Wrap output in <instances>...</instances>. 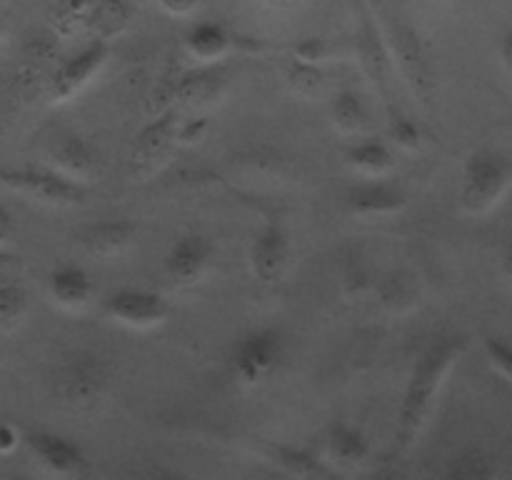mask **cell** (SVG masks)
<instances>
[{
    "label": "cell",
    "mask_w": 512,
    "mask_h": 480,
    "mask_svg": "<svg viewBox=\"0 0 512 480\" xmlns=\"http://www.w3.org/2000/svg\"><path fill=\"white\" fill-rule=\"evenodd\" d=\"M463 348L465 338L460 335H440L418 355L413 370H410L403 400H400L398 425H395V453H405L420 435L430 408L443 388L445 375L450 373Z\"/></svg>",
    "instance_id": "cell-1"
},
{
    "label": "cell",
    "mask_w": 512,
    "mask_h": 480,
    "mask_svg": "<svg viewBox=\"0 0 512 480\" xmlns=\"http://www.w3.org/2000/svg\"><path fill=\"white\" fill-rule=\"evenodd\" d=\"M113 378V360L93 350H73L55 368V395L70 408H90L108 393Z\"/></svg>",
    "instance_id": "cell-2"
},
{
    "label": "cell",
    "mask_w": 512,
    "mask_h": 480,
    "mask_svg": "<svg viewBox=\"0 0 512 480\" xmlns=\"http://www.w3.org/2000/svg\"><path fill=\"white\" fill-rule=\"evenodd\" d=\"M288 340L273 325L250 328L240 335L230 350V368L233 375L245 385H260L273 378L285 363Z\"/></svg>",
    "instance_id": "cell-3"
},
{
    "label": "cell",
    "mask_w": 512,
    "mask_h": 480,
    "mask_svg": "<svg viewBox=\"0 0 512 480\" xmlns=\"http://www.w3.org/2000/svg\"><path fill=\"white\" fill-rule=\"evenodd\" d=\"M512 183V160L493 148H483L465 160L460 200L470 213L493 208Z\"/></svg>",
    "instance_id": "cell-4"
},
{
    "label": "cell",
    "mask_w": 512,
    "mask_h": 480,
    "mask_svg": "<svg viewBox=\"0 0 512 480\" xmlns=\"http://www.w3.org/2000/svg\"><path fill=\"white\" fill-rule=\"evenodd\" d=\"M385 45L413 95H418L423 103H430L435 90V70L420 35L403 20H393L388 25Z\"/></svg>",
    "instance_id": "cell-5"
},
{
    "label": "cell",
    "mask_w": 512,
    "mask_h": 480,
    "mask_svg": "<svg viewBox=\"0 0 512 480\" xmlns=\"http://www.w3.org/2000/svg\"><path fill=\"white\" fill-rule=\"evenodd\" d=\"M3 185L8 188L28 193L33 198L45 200V203L70 205L80 203L85 198V188L80 180L70 178V175L60 173V170L50 168H18V170H3L0 173Z\"/></svg>",
    "instance_id": "cell-6"
},
{
    "label": "cell",
    "mask_w": 512,
    "mask_h": 480,
    "mask_svg": "<svg viewBox=\"0 0 512 480\" xmlns=\"http://www.w3.org/2000/svg\"><path fill=\"white\" fill-rule=\"evenodd\" d=\"M23 443L28 445L30 455L50 473L65 475V478H83L90 473V460L85 450L65 435L53 433V430H30L25 433Z\"/></svg>",
    "instance_id": "cell-7"
},
{
    "label": "cell",
    "mask_w": 512,
    "mask_h": 480,
    "mask_svg": "<svg viewBox=\"0 0 512 480\" xmlns=\"http://www.w3.org/2000/svg\"><path fill=\"white\" fill-rule=\"evenodd\" d=\"M103 313L133 328H150L170 315V303L155 290L118 288L103 300Z\"/></svg>",
    "instance_id": "cell-8"
},
{
    "label": "cell",
    "mask_w": 512,
    "mask_h": 480,
    "mask_svg": "<svg viewBox=\"0 0 512 480\" xmlns=\"http://www.w3.org/2000/svg\"><path fill=\"white\" fill-rule=\"evenodd\" d=\"M108 53V43L105 40H95V43L85 45L78 53L65 58L58 65V70H55L53 83H50V98H53V103H63L70 95L78 93L103 68L105 60H108Z\"/></svg>",
    "instance_id": "cell-9"
},
{
    "label": "cell",
    "mask_w": 512,
    "mask_h": 480,
    "mask_svg": "<svg viewBox=\"0 0 512 480\" xmlns=\"http://www.w3.org/2000/svg\"><path fill=\"white\" fill-rule=\"evenodd\" d=\"M213 253V240H210L208 235H180V238L170 245L168 255H165V273L170 275V280H175V283L180 285L195 283L210 265Z\"/></svg>",
    "instance_id": "cell-10"
},
{
    "label": "cell",
    "mask_w": 512,
    "mask_h": 480,
    "mask_svg": "<svg viewBox=\"0 0 512 480\" xmlns=\"http://www.w3.org/2000/svg\"><path fill=\"white\" fill-rule=\"evenodd\" d=\"M290 255V238L280 223H270L250 245V268L260 283H275L283 275Z\"/></svg>",
    "instance_id": "cell-11"
},
{
    "label": "cell",
    "mask_w": 512,
    "mask_h": 480,
    "mask_svg": "<svg viewBox=\"0 0 512 480\" xmlns=\"http://www.w3.org/2000/svg\"><path fill=\"white\" fill-rule=\"evenodd\" d=\"M405 203H408V198H405L403 188H398L395 183H383V180L358 183L345 193V208L360 218L400 213Z\"/></svg>",
    "instance_id": "cell-12"
},
{
    "label": "cell",
    "mask_w": 512,
    "mask_h": 480,
    "mask_svg": "<svg viewBox=\"0 0 512 480\" xmlns=\"http://www.w3.org/2000/svg\"><path fill=\"white\" fill-rule=\"evenodd\" d=\"M135 233H138V228L130 220L105 218L85 225L78 233V243L93 255H113L118 250L128 248L133 243Z\"/></svg>",
    "instance_id": "cell-13"
},
{
    "label": "cell",
    "mask_w": 512,
    "mask_h": 480,
    "mask_svg": "<svg viewBox=\"0 0 512 480\" xmlns=\"http://www.w3.org/2000/svg\"><path fill=\"white\" fill-rule=\"evenodd\" d=\"M53 163L58 165L60 173L70 175L75 180H85L90 175L98 173L100 168V153L80 135H65V138L55 140L53 150Z\"/></svg>",
    "instance_id": "cell-14"
},
{
    "label": "cell",
    "mask_w": 512,
    "mask_h": 480,
    "mask_svg": "<svg viewBox=\"0 0 512 480\" xmlns=\"http://www.w3.org/2000/svg\"><path fill=\"white\" fill-rule=\"evenodd\" d=\"M48 288L50 295H53L60 305H68V308L88 305L95 293L93 278H90L88 270L80 268V265H60V268H55L53 273L48 275Z\"/></svg>",
    "instance_id": "cell-15"
},
{
    "label": "cell",
    "mask_w": 512,
    "mask_h": 480,
    "mask_svg": "<svg viewBox=\"0 0 512 480\" xmlns=\"http://www.w3.org/2000/svg\"><path fill=\"white\" fill-rule=\"evenodd\" d=\"M358 55L365 75L375 83L383 98H388L390 90V53L385 40L375 33L370 25H365L358 38Z\"/></svg>",
    "instance_id": "cell-16"
},
{
    "label": "cell",
    "mask_w": 512,
    "mask_h": 480,
    "mask_svg": "<svg viewBox=\"0 0 512 480\" xmlns=\"http://www.w3.org/2000/svg\"><path fill=\"white\" fill-rule=\"evenodd\" d=\"M328 453L338 463H363L370 455V443L363 430L350 423H335L328 433Z\"/></svg>",
    "instance_id": "cell-17"
},
{
    "label": "cell",
    "mask_w": 512,
    "mask_h": 480,
    "mask_svg": "<svg viewBox=\"0 0 512 480\" xmlns=\"http://www.w3.org/2000/svg\"><path fill=\"white\" fill-rule=\"evenodd\" d=\"M348 163L368 175H380L393 168V153L388 145L378 138L360 140L348 148Z\"/></svg>",
    "instance_id": "cell-18"
},
{
    "label": "cell",
    "mask_w": 512,
    "mask_h": 480,
    "mask_svg": "<svg viewBox=\"0 0 512 480\" xmlns=\"http://www.w3.org/2000/svg\"><path fill=\"white\" fill-rule=\"evenodd\" d=\"M185 45L193 55L203 60H215L230 48V38L223 25L218 23H200L185 35Z\"/></svg>",
    "instance_id": "cell-19"
},
{
    "label": "cell",
    "mask_w": 512,
    "mask_h": 480,
    "mask_svg": "<svg viewBox=\"0 0 512 480\" xmlns=\"http://www.w3.org/2000/svg\"><path fill=\"white\" fill-rule=\"evenodd\" d=\"M175 115H165L163 120L153 123L150 128H145L138 138V148H135V155H138L140 163H150L158 155H163V150L168 148L170 140H175Z\"/></svg>",
    "instance_id": "cell-20"
},
{
    "label": "cell",
    "mask_w": 512,
    "mask_h": 480,
    "mask_svg": "<svg viewBox=\"0 0 512 480\" xmlns=\"http://www.w3.org/2000/svg\"><path fill=\"white\" fill-rule=\"evenodd\" d=\"M333 120L338 128L348 130V133H358V130L368 128L370 115L363 98L355 90H343L333 100Z\"/></svg>",
    "instance_id": "cell-21"
},
{
    "label": "cell",
    "mask_w": 512,
    "mask_h": 480,
    "mask_svg": "<svg viewBox=\"0 0 512 480\" xmlns=\"http://www.w3.org/2000/svg\"><path fill=\"white\" fill-rule=\"evenodd\" d=\"M490 475H495V465L490 460V455L480 448H468L450 460L448 478L483 480L490 478Z\"/></svg>",
    "instance_id": "cell-22"
},
{
    "label": "cell",
    "mask_w": 512,
    "mask_h": 480,
    "mask_svg": "<svg viewBox=\"0 0 512 480\" xmlns=\"http://www.w3.org/2000/svg\"><path fill=\"white\" fill-rule=\"evenodd\" d=\"M270 458H273V463L283 465L288 473H295V475H323L325 473V470L320 468L318 458H313L308 450L293 448V445H273V448H270Z\"/></svg>",
    "instance_id": "cell-23"
},
{
    "label": "cell",
    "mask_w": 512,
    "mask_h": 480,
    "mask_svg": "<svg viewBox=\"0 0 512 480\" xmlns=\"http://www.w3.org/2000/svg\"><path fill=\"white\" fill-rule=\"evenodd\" d=\"M25 308H28V293L23 285H0V325H13L15 320L23 318Z\"/></svg>",
    "instance_id": "cell-24"
},
{
    "label": "cell",
    "mask_w": 512,
    "mask_h": 480,
    "mask_svg": "<svg viewBox=\"0 0 512 480\" xmlns=\"http://www.w3.org/2000/svg\"><path fill=\"white\" fill-rule=\"evenodd\" d=\"M485 355H488L490 365L498 370L503 378H508L512 383V343L505 338H498V335H490L483 343Z\"/></svg>",
    "instance_id": "cell-25"
},
{
    "label": "cell",
    "mask_w": 512,
    "mask_h": 480,
    "mask_svg": "<svg viewBox=\"0 0 512 480\" xmlns=\"http://www.w3.org/2000/svg\"><path fill=\"white\" fill-rule=\"evenodd\" d=\"M93 20L108 23L113 28L115 23L125 20V5L120 0H93Z\"/></svg>",
    "instance_id": "cell-26"
},
{
    "label": "cell",
    "mask_w": 512,
    "mask_h": 480,
    "mask_svg": "<svg viewBox=\"0 0 512 480\" xmlns=\"http://www.w3.org/2000/svg\"><path fill=\"white\" fill-rule=\"evenodd\" d=\"M390 133H393L395 143L405 145V148H415L420 143V128L410 118H395Z\"/></svg>",
    "instance_id": "cell-27"
},
{
    "label": "cell",
    "mask_w": 512,
    "mask_h": 480,
    "mask_svg": "<svg viewBox=\"0 0 512 480\" xmlns=\"http://www.w3.org/2000/svg\"><path fill=\"white\" fill-rule=\"evenodd\" d=\"M20 433L13 423H0V453H10L20 445Z\"/></svg>",
    "instance_id": "cell-28"
},
{
    "label": "cell",
    "mask_w": 512,
    "mask_h": 480,
    "mask_svg": "<svg viewBox=\"0 0 512 480\" xmlns=\"http://www.w3.org/2000/svg\"><path fill=\"white\" fill-rule=\"evenodd\" d=\"M325 55L323 45H320V40H305L303 45L298 48V60H303V63H318L320 58Z\"/></svg>",
    "instance_id": "cell-29"
},
{
    "label": "cell",
    "mask_w": 512,
    "mask_h": 480,
    "mask_svg": "<svg viewBox=\"0 0 512 480\" xmlns=\"http://www.w3.org/2000/svg\"><path fill=\"white\" fill-rule=\"evenodd\" d=\"M13 225V215H10V210L0 203V243H5V240L13 235Z\"/></svg>",
    "instance_id": "cell-30"
},
{
    "label": "cell",
    "mask_w": 512,
    "mask_h": 480,
    "mask_svg": "<svg viewBox=\"0 0 512 480\" xmlns=\"http://www.w3.org/2000/svg\"><path fill=\"white\" fill-rule=\"evenodd\" d=\"M195 3H198V0H160V5H163L165 10H170V13H175V15L188 13V10L195 8Z\"/></svg>",
    "instance_id": "cell-31"
},
{
    "label": "cell",
    "mask_w": 512,
    "mask_h": 480,
    "mask_svg": "<svg viewBox=\"0 0 512 480\" xmlns=\"http://www.w3.org/2000/svg\"><path fill=\"white\" fill-rule=\"evenodd\" d=\"M500 58H503V63L508 65V68H512V28L503 35V40H500Z\"/></svg>",
    "instance_id": "cell-32"
},
{
    "label": "cell",
    "mask_w": 512,
    "mask_h": 480,
    "mask_svg": "<svg viewBox=\"0 0 512 480\" xmlns=\"http://www.w3.org/2000/svg\"><path fill=\"white\" fill-rule=\"evenodd\" d=\"M503 265H505V270H508V273L512 275V235H510L508 243H505V248H503Z\"/></svg>",
    "instance_id": "cell-33"
},
{
    "label": "cell",
    "mask_w": 512,
    "mask_h": 480,
    "mask_svg": "<svg viewBox=\"0 0 512 480\" xmlns=\"http://www.w3.org/2000/svg\"><path fill=\"white\" fill-rule=\"evenodd\" d=\"M13 255H10V253H5V250H0V268H5V265H10V263H13Z\"/></svg>",
    "instance_id": "cell-34"
},
{
    "label": "cell",
    "mask_w": 512,
    "mask_h": 480,
    "mask_svg": "<svg viewBox=\"0 0 512 480\" xmlns=\"http://www.w3.org/2000/svg\"><path fill=\"white\" fill-rule=\"evenodd\" d=\"M0 40H3V23H0Z\"/></svg>",
    "instance_id": "cell-35"
},
{
    "label": "cell",
    "mask_w": 512,
    "mask_h": 480,
    "mask_svg": "<svg viewBox=\"0 0 512 480\" xmlns=\"http://www.w3.org/2000/svg\"><path fill=\"white\" fill-rule=\"evenodd\" d=\"M0 173H3V170H0ZM0 185H3V178H0Z\"/></svg>",
    "instance_id": "cell-36"
}]
</instances>
